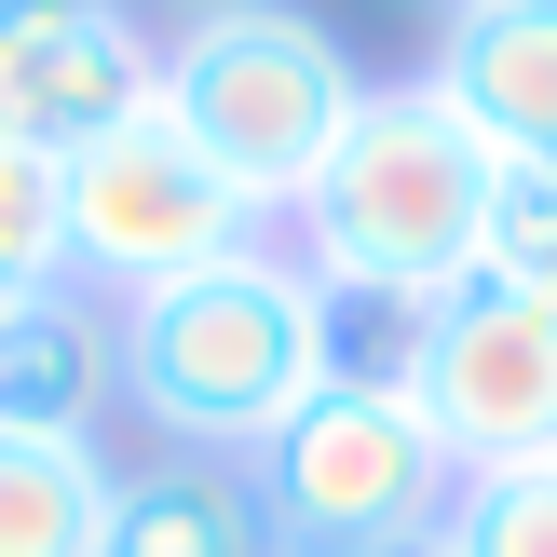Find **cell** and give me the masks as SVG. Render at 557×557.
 <instances>
[{
	"label": "cell",
	"instance_id": "7a4b0ae2",
	"mask_svg": "<svg viewBox=\"0 0 557 557\" xmlns=\"http://www.w3.org/2000/svg\"><path fill=\"white\" fill-rule=\"evenodd\" d=\"M490 177L504 163L422 96V82H368L341 123V150L313 163L299 190V272H313L341 313H435V299L476 272V218H490Z\"/></svg>",
	"mask_w": 557,
	"mask_h": 557
},
{
	"label": "cell",
	"instance_id": "3957f363",
	"mask_svg": "<svg viewBox=\"0 0 557 557\" xmlns=\"http://www.w3.org/2000/svg\"><path fill=\"white\" fill-rule=\"evenodd\" d=\"M354 96H368V69L341 54L326 14H299V0H245V14H205V27L163 41V96L150 109L245 190V218H286L299 190H313V163L341 150Z\"/></svg>",
	"mask_w": 557,
	"mask_h": 557
},
{
	"label": "cell",
	"instance_id": "5bb4252c",
	"mask_svg": "<svg viewBox=\"0 0 557 557\" xmlns=\"http://www.w3.org/2000/svg\"><path fill=\"white\" fill-rule=\"evenodd\" d=\"M476 272H504V286H544V299H557V163H504V177H490Z\"/></svg>",
	"mask_w": 557,
	"mask_h": 557
},
{
	"label": "cell",
	"instance_id": "2e32d148",
	"mask_svg": "<svg viewBox=\"0 0 557 557\" xmlns=\"http://www.w3.org/2000/svg\"><path fill=\"white\" fill-rule=\"evenodd\" d=\"M205 14H245V0H177V27H205Z\"/></svg>",
	"mask_w": 557,
	"mask_h": 557
},
{
	"label": "cell",
	"instance_id": "277c9868",
	"mask_svg": "<svg viewBox=\"0 0 557 557\" xmlns=\"http://www.w3.org/2000/svg\"><path fill=\"white\" fill-rule=\"evenodd\" d=\"M245 476H259V517H272L286 557H368L395 531H435L449 490H462V462H449V435L422 422V395H408L395 368L341 354V381H326Z\"/></svg>",
	"mask_w": 557,
	"mask_h": 557
},
{
	"label": "cell",
	"instance_id": "7c38bea8",
	"mask_svg": "<svg viewBox=\"0 0 557 557\" xmlns=\"http://www.w3.org/2000/svg\"><path fill=\"white\" fill-rule=\"evenodd\" d=\"M449 557H557V449L449 490Z\"/></svg>",
	"mask_w": 557,
	"mask_h": 557
},
{
	"label": "cell",
	"instance_id": "30bf717a",
	"mask_svg": "<svg viewBox=\"0 0 557 557\" xmlns=\"http://www.w3.org/2000/svg\"><path fill=\"white\" fill-rule=\"evenodd\" d=\"M109 557H286L259 517V476L205 449H150L123 462V504H109Z\"/></svg>",
	"mask_w": 557,
	"mask_h": 557
},
{
	"label": "cell",
	"instance_id": "ba28073f",
	"mask_svg": "<svg viewBox=\"0 0 557 557\" xmlns=\"http://www.w3.org/2000/svg\"><path fill=\"white\" fill-rule=\"evenodd\" d=\"M422 96L476 136L490 163H557V0H462L435 27Z\"/></svg>",
	"mask_w": 557,
	"mask_h": 557
},
{
	"label": "cell",
	"instance_id": "52a82bcc",
	"mask_svg": "<svg viewBox=\"0 0 557 557\" xmlns=\"http://www.w3.org/2000/svg\"><path fill=\"white\" fill-rule=\"evenodd\" d=\"M150 96H163V41L136 27V0H0V136L69 163Z\"/></svg>",
	"mask_w": 557,
	"mask_h": 557
},
{
	"label": "cell",
	"instance_id": "8992f818",
	"mask_svg": "<svg viewBox=\"0 0 557 557\" xmlns=\"http://www.w3.org/2000/svg\"><path fill=\"white\" fill-rule=\"evenodd\" d=\"M232 245H259V218H245V190L218 177L163 109H136L96 150H69V286L150 299V286H177V272L232 259Z\"/></svg>",
	"mask_w": 557,
	"mask_h": 557
},
{
	"label": "cell",
	"instance_id": "ac0fdd59",
	"mask_svg": "<svg viewBox=\"0 0 557 557\" xmlns=\"http://www.w3.org/2000/svg\"><path fill=\"white\" fill-rule=\"evenodd\" d=\"M435 14H462V0H435Z\"/></svg>",
	"mask_w": 557,
	"mask_h": 557
},
{
	"label": "cell",
	"instance_id": "9a60e30c",
	"mask_svg": "<svg viewBox=\"0 0 557 557\" xmlns=\"http://www.w3.org/2000/svg\"><path fill=\"white\" fill-rule=\"evenodd\" d=\"M368 557H449V517H435V531H395V544H368Z\"/></svg>",
	"mask_w": 557,
	"mask_h": 557
},
{
	"label": "cell",
	"instance_id": "e0dca14e",
	"mask_svg": "<svg viewBox=\"0 0 557 557\" xmlns=\"http://www.w3.org/2000/svg\"><path fill=\"white\" fill-rule=\"evenodd\" d=\"M0 299H14V272H0Z\"/></svg>",
	"mask_w": 557,
	"mask_h": 557
},
{
	"label": "cell",
	"instance_id": "4fadbf2b",
	"mask_svg": "<svg viewBox=\"0 0 557 557\" xmlns=\"http://www.w3.org/2000/svg\"><path fill=\"white\" fill-rule=\"evenodd\" d=\"M0 272L14 286H54L69 272V163L27 150V136H0Z\"/></svg>",
	"mask_w": 557,
	"mask_h": 557
},
{
	"label": "cell",
	"instance_id": "8fae6325",
	"mask_svg": "<svg viewBox=\"0 0 557 557\" xmlns=\"http://www.w3.org/2000/svg\"><path fill=\"white\" fill-rule=\"evenodd\" d=\"M109 435H0V557H109Z\"/></svg>",
	"mask_w": 557,
	"mask_h": 557
},
{
	"label": "cell",
	"instance_id": "6da1fadb",
	"mask_svg": "<svg viewBox=\"0 0 557 557\" xmlns=\"http://www.w3.org/2000/svg\"><path fill=\"white\" fill-rule=\"evenodd\" d=\"M109 313H123V408L163 449H205V462H259L341 381V299L272 232L150 299H109Z\"/></svg>",
	"mask_w": 557,
	"mask_h": 557
},
{
	"label": "cell",
	"instance_id": "9c48e42d",
	"mask_svg": "<svg viewBox=\"0 0 557 557\" xmlns=\"http://www.w3.org/2000/svg\"><path fill=\"white\" fill-rule=\"evenodd\" d=\"M123 408V313L96 286H14L0 299V435H96Z\"/></svg>",
	"mask_w": 557,
	"mask_h": 557
},
{
	"label": "cell",
	"instance_id": "5b68a950",
	"mask_svg": "<svg viewBox=\"0 0 557 557\" xmlns=\"http://www.w3.org/2000/svg\"><path fill=\"white\" fill-rule=\"evenodd\" d=\"M381 368L422 395V422L449 435L462 476H490V462H544V449H557V299H544V286L462 272L435 313L395 326Z\"/></svg>",
	"mask_w": 557,
	"mask_h": 557
}]
</instances>
